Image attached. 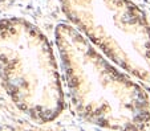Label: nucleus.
<instances>
[{
  "label": "nucleus",
  "instance_id": "obj_2",
  "mask_svg": "<svg viewBox=\"0 0 150 131\" xmlns=\"http://www.w3.org/2000/svg\"><path fill=\"white\" fill-rule=\"evenodd\" d=\"M0 78L19 110L35 122L61 114L64 91L51 43L28 21L0 23Z\"/></svg>",
  "mask_w": 150,
  "mask_h": 131
},
{
  "label": "nucleus",
  "instance_id": "obj_3",
  "mask_svg": "<svg viewBox=\"0 0 150 131\" xmlns=\"http://www.w3.org/2000/svg\"><path fill=\"white\" fill-rule=\"evenodd\" d=\"M77 31L124 71L150 82V27L126 0H64Z\"/></svg>",
  "mask_w": 150,
  "mask_h": 131
},
{
  "label": "nucleus",
  "instance_id": "obj_1",
  "mask_svg": "<svg viewBox=\"0 0 150 131\" xmlns=\"http://www.w3.org/2000/svg\"><path fill=\"white\" fill-rule=\"evenodd\" d=\"M54 34L74 113L106 130H144L150 122V99L144 88L73 27L61 24Z\"/></svg>",
  "mask_w": 150,
  "mask_h": 131
}]
</instances>
